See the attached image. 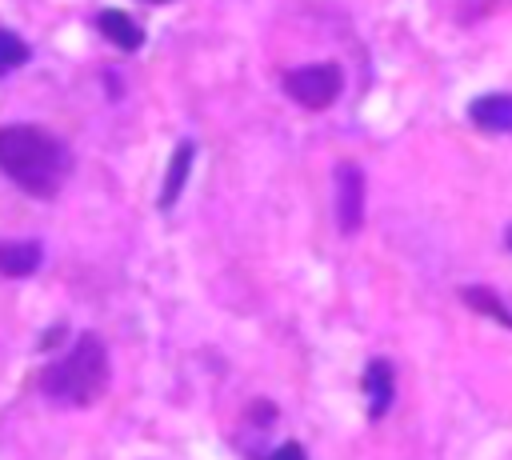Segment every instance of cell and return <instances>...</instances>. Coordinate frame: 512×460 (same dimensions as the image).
Here are the masks:
<instances>
[{
    "mask_svg": "<svg viewBox=\"0 0 512 460\" xmlns=\"http://www.w3.org/2000/svg\"><path fill=\"white\" fill-rule=\"evenodd\" d=\"M460 300L472 308V312H480V316H492L496 324H504V328H512V308L492 292V288H484V284H468V288H460Z\"/></svg>",
    "mask_w": 512,
    "mask_h": 460,
    "instance_id": "30bf717a",
    "label": "cell"
},
{
    "mask_svg": "<svg viewBox=\"0 0 512 460\" xmlns=\"http://www.w3.org/2000/svg\"><path fill=\"white\" fill-rule=\"evenodd\" d=\"M96 28H100V36L112 40L120 52H136V48L144 44V28H140L128 12H120V8H104V12L96 16Z\"/></svg>",
    "mask_w": 512,
    "mask_h": 460,
    "instance_id": "9c48e42d",
    "label": "cell"
},
{
    "mask_svg": "<svg viewBox=\"0 0 512 460\" xmlns=\"http://www.w3.org/2000/svg\"><path fill=\"white\" fill-rule=\"evenodd\" d=\"M28 60H32V48H28L16 32L0 28V76H8V72H16V68H24Z\"/></svg>",
    "mask_w": 512,
    "mask_h": 460,
    "instance_id": "8fae6325",
    "label": "cell"
},
{
    "mask_svg": "<svg viewBox=\"0 0 512 460\" xmlns=\"http://www.w3.org/2000/svg\"><path fill=\"white\" fill-rule=\"evenodd\" d=\"M192 160H196V144H192V140H180V144H176V152H172V160H168V172H164L160 196H156V204H160L164 212L180 200V192H184V184H188V172H192Z\"/></svg>",
    "mask_w": 512,
    "mask_h": 460,
    "instance_id": "ba28073f",
    "label": "cell"
},
{
    "mask_svg": "<svg viewBox=\"0 0 512 460\" xmlns=\"http://www.w3.org/2000/svg\"><path fill=\"white\" fill-rule=\"evenodd\" d=\"M468 120L484 132H512V92H488L468 104Z\"/></svg>",
    "mask_w": 512,
    "mask_h": 460,
    "instance_id": "8992f818",
    "label": "cell"
},
{
    "mask_svg": "<svg viewBox=\"0 0 512 460\" xmlns=\"http://www.w3.org/2000/svg\"><path fill=\"white\" fill-rule=\"evenodd\" d=\"M40 260H44L40 240H0V276L24 280L40 268Z\"/></svg>",
    "mask_w": 512,
    "mask_h": 460,
    "instance_id": "52a82bcc",
    "label": "cell"
},
{
    "mask_svg": "<svg viewBox=\"0 0 512 460\" xmlns=\"http://www.w3.org/2000/svg\"><path fill=\"white\" fill-rule=\"evenodd\" d=\"M64 332H68L64 324H52V328H48V332L40 336V344H36V348H40V352H52V348H56V340H60Z\"/></svg>",
    "mask_w": 512,
    "mask_h": 460,
    "instance_id": "4fadbf2b",
    "label": "cell"
},
{
    "mask_svg": "<svg viewBox=\"0 0 512 460\" xmlns=\"http://www.w3.org/2000/svg\"><path fill=\"white\" fill-rule=\"evenodd\" d=\"M332 180H336V224L344 236H352L364 224V172L360 164L340 160L332 168Z\"/></svg>",
    "mask_w": 512,
    "mask_h": 460,
    "instance_id": "277c9868",
    "label": "cell"
},
{
    "mask_svg": "<svg viewBox=\"0 0 512 460\" xmlns=\"http://www.w3.org/2000/svg\"><path fill=\"white\" fill-rule=\"evenodd\" d=\"M148 4H168V0H148Z\"/></svg>",
    "mask_w": 512,
    "mask_h": 460,
    "instance_id": "9a60e30c",
    "label": "cell"
},
{
    "mask_svg": "<svg viewBox=\"0 0 512 460\" xmlns=\"http://www.w3.org/2000/svg\"><path fill=\"white\" fill-rule=\"evenodd\" d=\"M504 240H508V248H512V228H508V236H504Z\"/></svg>",
    "mask_w": 512,
    "mask_h": 460,
    "instance_id": "5bb4252c",
    "label": "cell"
},
{
    "mask_svg": "<svg viewBox=\"0 0 512 460\" xmlns=\"http://www.w3.org/2000/svg\"><path fill=\"white\" fill-rule=\"evenodd\" d=\"M108 348L96 332H80L72 340V348L52 360L44 372H40V392L48 400H60V404H72V408H88L104 396L108 388Z\"/></svg>",
    "mask_w": 512,
    "mask_h": 460,
    "instance_id": "7a4b0ae2",
    "label": "cell"
},
{
    "mask_svg": "<svg viewBox=\"0 0 512 460\" xmlns=\"http://www.w3.org/2000/svg\"><path fill=\"white\" fill-rule=\"evenodd\" d=\"M264 460H308V452H304V444H296V440H284L280 448H272Z\"/></svg>",
    "mask_w": 512,
    "mask_h": 460,
    "instance_id": "7c38bea8",
    "label": "cell"
},
{
    "mask_svg": "<svg viewBox=\"0 0 512 460\" xmlns=\"http://www.w3.org/2000/svg\"><path fill=\"white\" fill-rule=\"evenodd\" d=\"M0 172L20 192H28L36 200H52L72 172V152L48 128L4 124L0 128Z\"/></svg>",
    "mask_w": 512,
    "mask_h": 460,
    "instance_id": "6da1fadb",
    "label": "cell"
},
{
    "mask_svg": "<svg viewBox=\"0 0 512 460\" xmlns=\"http://www.w3.org/2000/svg\"><path fill=\"white\" fill-rule=\"evenodd\" d=\"M360 388H364V400H368V420H384L392 400H396V368L388 360H368L364 364V376H360Z\"/></svg>",
    "mask_w": 512,
    "mask_h": 460,
    "instance_id": "5b68a950",
    "label": "cell"
},
{
    "mask_svg": "<svg viewBox=\"0 0 512 460\" xmlns=\"http://www.w3.org/2000/svg\"><path fill=\"white\" fill-rule=\"evenodd\" d=\"M284 92L308 108V112H324L336 104V96L344 92V72L340 64L324 60V64H304V68H292L284 72Z\"/></svg>",
    "mask_w": 512,
    "mask_h": 460,
    "instance_id": "3957f363",
    "label": "cell"
}]
</instances>
